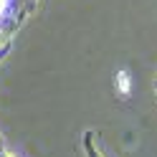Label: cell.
I'll list each match as a JSON object with an SVG mask.
<instances>
[{
    "instance_id": "obj_1",
    "label": "cell",
    "mask_w": 157,
    "mask_h": 157,
    "mask_svg": "<svg viewBox=\"0 0 157 157\" xmlns=\"http://www.w3.org/2000/svg\"><path fill=\"white\" fill-rule=\"evenodd\" d=\"M38 0H0V58H3L15 41L18 31L36 13Z\"/></svg>"
},
{
    "instance_id": "obj_6",
    "label": "cell",
    "mask_w": 157,
    "mask_h": 157,
    "mask_svg": "<svg viewBox=\"0 0 157 157\" xmlns=\"http://www.w3.org/2000/svg\"><path fill=\"white\" fill-rule=\"evenodd\" d=\"M155 91H157V78H155Z\"/></svg>"
},
{
    "instance_id": "obj_4",
    "label": "cell",
    "mask_w": 157,
    "mask_h": 157,
    "mask_svg": "<svg viewBox=\"0 0 157 157\" xmlns=\"http://www.w3.org/2000/svg\"><path fill=\"white\" fill-rule=\"evenodd\" d=\"M8 150H5V140H3V134H0V157H5Z\"/></svg>"
},
{
    "instance_id": "obj_2",
    "label": "cell",
    "mask_w": 157,
    "mask_h": 157,
    "mask_svg": "<svg viewBox=\"0 0 157 157\" xmlns=\"http://www.w3.org/2000/svg\"><path fill=\"white\" fill-rule=\"evenodd\" d=\"M81 144H84V155H86V157H106V155L101 152V147H99V134H96L94 129H86V132H84Z\"/></svg>"
},
{
    "instance_id": "obj_5",
    "label": "cell",
    "mask_w": 157,
    "mask_h": 157,
    "mask_svg": "<svg viewBox=\"0 0 157 157\" xmlns=\"http://www.w3.org/2000/svg\"><path fill=\"white\" fill-rule=\"evenodd\" d=\"M5 157H15V155H10V152H8V155H5Z\"/></svg>"
},
{
    "instance_id": "obj_3",
    "label": "cell",
    "mask_w": 157,
    "mask_h": 157,
    "mask_svg": "<svg viewBox=\"0 0 157 157\" xmlns=\"http://www.w3.org/2000/svg\"><path fill=\"white\" fill-rule=\"evenodd\" d=\"M114 84H117V91H119L124 99H127V96H129V91H132V76H129V71H127V68H122V71L117 74Z\"/></svg>"
}]
</instances>
